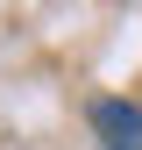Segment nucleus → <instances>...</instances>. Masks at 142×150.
<instances>
[{"label":"nucleus","instance_id":"f257e3e1","mask_svg":"<svg viewBox=\"0 0 142 150\" xmlns=\"http://www.w3.org/2000/svg\"><path fill=\"white\" fill-rule=\"evenodd\" d=\"M85 122L106 150H142V100H93Z\"/></svg>","mask_w":142,"mask_h":150}]
</instances>
